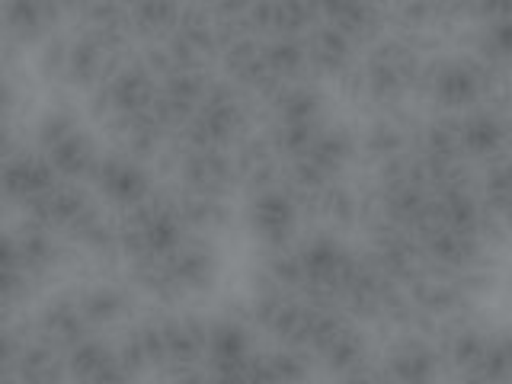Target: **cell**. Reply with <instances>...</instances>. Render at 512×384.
<instances>
[{
	"label": "cell",
	"mask_w": 512,
	"mask_h": 384,
	"mask_svg": "<svg viewBox=\"0 0 512 384\" xmlns=\"http://www.w3.org/2000/svg\"><path fill=\"white\" fill-rule=\"evenodd\" d=\"M487 346H490V336H484L480 330H471V327H461V330L452 333V340H448L445 356L458 368V372L474 378V372L487 356Z\"/></svg>",
	"instance_id": "f1b7e54d"
},
{
	"label": "cell",
	"mask_w": 512,
	"mask_h": 384,
	"mask_svg": "<svg viewBox=\"0 0 512 384\" xmlns=\"http://www.w3.org/2000/svg\"><path fill=\"white\" fill-rule=\"evenodd\" d=\"M45 157H48V164H52V170L58 173V180L64 183H77V180H84V176H93L96 164H100V154H96L93 141L84 132H74L71 138H64Z\"/></svg>",
	"instance_id": "d6986e66"
},
{
	"label": "cell",
	"mask_w": 512,
	"mask_h": 384,
	"mask_svg": "<svg viewBox=\"0 0 512 384\" xmlns=\"http://www.w3.org/2000/svg\"><path fill=\"white\" fill-rule=\"evenodd\" d=\"M404 151H407V135L400 132V125H394L388 119L368 125V132L362 138V154L368 160H375V164L388 167L391 160L404 157Z\"/></svg>",
	"instance_id": "484cf974"
},
{
	"label": "cell",
	"mask_w": 512,
	"mask_h": 384,
	"mask_svg": "<svg viewBox=\"0 0 512 384\" xmlns=\"http://www.w3.org/2000/svg\"><path fill=\"white\" fill-rule=\"evenodd\" d=\"M276 106V122H320V93L308 84H292L279 93Z\"/></svg>",
	"instance_id": "83f0119b"
},
{
	"label": "cell",
	"mask_w": 512,
	"mask_h": 384,
	"mask_svg": "<svg viewBox=\"0 0 512 384\" xmlns=\"http://www.w3.org/2000/svg\"><path fill=\"white\" fill-rule=\"evenodd\" d=\"M74 132H77V122H74L71 112H61V109L48 112V116H42L39 132H36L39 135V151L48 154L55 144H61L64 138H71Z\"/></svg>",
	"instance_id": "d6a6232c"
},
{
	"label": "cell",
	"mask_w": 512,
	"mask_h": 384,
	"mask_svg": "<svg viewBox=\"0 0 512 384\" xmlns=\"http://www.w3.org/2000/svg\"><path fill=\"white\" fill-rule=\"evenodd\" d=\"M263 58H266L269 74L285 87L301 84V77L311 71L308 42L295 39V36H276V39L263 42Z\"/></svg>",
	"instance_id": "ac0fdd59"
},
{
	"label": "cell",
	"mask_w": 512,
	"mask_h": 384,
	"mask_svg": "<svg viewBox=\"0 0 512 384\" xmlns=\"http://www.w3.org/2000/svg\"><path fill=\"white\" fill-rule=\"evenodd\" d=\"M106 90L112 100V112H116L119 119H138L144 112L154 109L160 84L141 61H132V64H122V68L106 80Z\"/></svg>",
	"instance_id": "52a82bcc"
},
{
	"label": "cell",
	"mask_w": 512,
	"mask_h": 384,
	"mask_svg": "<svg viewBox=\"0 0 512 384\" xmlns=\"http://www.w3.org/2000/svg\"><path fill=\"white\" fill-rule=\"evenodd\" d=\"M250 336L237 320H218L208 327V372H240L250 362Z\"/></svg>",
	"instance_id": "4fadbf2b"
},
{
	"label": "cell",
	"mask_w": 512,
	"mask_h": 384,
	"mask_svg": "<svg viewBox=\"0 0 512 384\" xmlns=\"http://www.w3.org/2000/svg\"><path fill=\"white\" fill-rule=\"evenodd\" d=\"M314 208L333 224V228H349V224H356L362 215V202L356 199V192L346 189L343 183H330L317 196Z\"/></svg>",
	"instance_id": "f546056e"
},
{
	"label": "cell",
	"mask_w": 512,
	"mask_h": 384,
	"mask_svg": "<svg viewBox=\"0 0 512 384\" xmlns=\"http://www.w3.org/2000/svg\"><path fill=\"white\" fill-rule=\"evenodd\" d=\"M388 384H432L439 375V352L423 340H400L381 365Z\"/></svg>",
	"instance_id": "9c48e42d"
},
{
	"label": "cell",
	"mask_w": 512,
	"mask_h": 384,
	"mask_svg": "<svg viewBox=\"0 0 512 384\" xmlns=\"http://www.w3.org/2000/svg\"><path fill=\"white\" fill-rule=\"evenodd\" d=\"M416 240H420L426 260L442 269H461L477 256V237L458 234L452 228H445V224H436V228L423 231Z\"/></svg>",
	"instance_id": "e0dca14e"
},
{
	"label": "cell",
	"mask_w": 512,
	"mask_h": 384,
	"mask_svg": "<svg viewBox=\"0 0 512 384\" xmlns=\"http://www.w3.org/2000/svg\"><path fill=\"white\" fill-rule=\"evenodd\" d=\"M356 148H359V144L346 132V128H324V135L317 138V144L311 148L308 157L330 176V180H336L349 160L356 157Z\"/></svg>",
	"instance_id": "603a6c76"
},
{
	"label": "cell",
	"mask_w": 512,
	"mask_h": 384,
	"mask_svg": "<svg viewBox=\"0 0 512 384\" xmlns=\"http://www.w3.org/2000/svg\"><path fill=\"white\" fill-rule=\"evenodd\" d=\"M304 42H308L311 71H320V74H343L352 61V45H356L346 32H340L324 20L304 36Z\"/></svg>",
	"instance_id": "2e32d148"
},
{
	"label": "cell",
	"mask_w": 512,
	"mask_h": 384,
	"mask_svg": "<svg viewBox=\"0 0 512 384\" xmlns=\"http://www.w3.org/2000/svg\"><path fill=\"white\" fill-rule=\"evenodd\" d=\"M365 93L378 103H397L416 77L423 74L420 58L407 42H381L365 64Z\"/></svg>",
	"instance_id": "7a4b0ae2"
},
{
	"label": "cell",
	"mask_w": 512,
	"mask_h": 384,
	"mask_svg": "<svg viewBox=\"0 0 512 384\" xmlns=\"http://www.w3.org/2000/svg\"><path fill=\"white\" fill-rule=\"evenodd\" d=\"M317 356H324V365L330 368V372L346 378V375L359 372V368L365 365V340H362V333L349 324L333 343H327L324 349H320Z\"/></svg>",
	"instance_id": "cb8c5ba5"
},
{
	"label": "cell",
	"mask_w": 512,
	"mask_h": 384,
	"mask_svg": "<svg viewBox=\"0 0 512 384\" xmlns=\"http://www.w3.org/2000/svg\"><path fill=\"white\" fill-rule=\"evenodd\" d=\"M320 20L336 26L352 42H368L378 36L381 20L375 7H362V4H333V7H320Z\"/></svg>",
	"instance_id": "7402d4cb"
},
{
	"label": "cell",
	"mask_w": 512,
	"mask_h": 384,
	"mask_svg": "<svg viewBox=\"0 0 512 384\" xmlns=\"http://www.w3.org/2000/svg\"><path fill=\"white\" fill-rule=\"evenodd\" d=\"M58 173L52 170L45 154H7V196L32 205L42 199L45 192H52L58 186Z\"/></svg>",
	"instance_id": "ba28073f"
},
{
	"label": "cell",
	"mask_w": 512,
	"mask_h": 384,
	"mask_svg": "<svg viewBox=\"0 0 512 384\" xmlns=\"http://www.w3.org/2000/svg\"><path fill=\"white\" fill-rule=\"evenodd\" d=\"M167 384H208V372L202 365H192V368H170Z\"/></svg>",
	"instance_id": "d590c367"
},
{
	"label": "cell",
	"mask_w": 512,
	"mask_h": 384,
	"mask_svg": "<svg viewBox=\"0 0 512 384\" xmlns=\"http://www.w3.org/2000/svg\"><path fill=\"white\" fill-rule=\"evenodd\" d=\"M458 125H461V151L464 154L484 157V160H503V151L509 144V125L500 112L474 109Z\"/></svg>",
	"instance_id": "30bf717a"
},
{
	"label": "cell",
	"mask_w": 512,
	"mask_h": 384,
	"mask_svg": "<svg viewBox=\"0 0 512 384\" xmlns=\"http://www.w3.org/2000/svg\"><path fill=\"white\" fill-rule=\"evenodd\" d=\"M132 381H135V378L128 375L122 365H112L106 375H100V378H96V381H90V384H132Z\"/></svg>",
	"instance_id": "8d00e7d4"
},
{
	"label": "cell",
	"mask_w": 512,
	"mask_h": 384,
	"mask_svg": "<svg viewBox=\"0 0 512 384\" xmlns=\"http://www.w3.org/2000/svg\"><path fill=\"white\" fill-rule=\"evenodd\" d=\"M208 384H244V368L240 372H208Z\"/></svg>",
	"instance_id": "74e56055"
},
{
	"label": "cell",
	"mask_w": 512,
	"mask_h": 384,
	"mask_svg": "<svg viewBox=\"0 0 512 384\" xmlns=\"http://www.w3.org/2000/svg\"><path fill=\"white\" fill-rule=\"evenodd\" d=\"M180 176L189 192H202L212 199H224L240 180L234 157L218 148H186L180 157Z\"/></svg>",
	"instance_id": "5b68a950"
},
{
	"label": "cell",
	"mask_w": 512,
	"mask_h": 384,
	"mask_svg": "<svg viewBox=\"0 0 512 384\" xmlns=\"http://www.w3.org/2000/svg\"><path fill=\"white\" fill-rule=\"evenodd\" d=\"M167 368H192L208 356V327L199 317H167Z\"/></svg>",
	"instance_id": "9a60e30c"
},
{
	"label": "cell",
	"mask_w": 512,
	"mask_h": 384,
	"mask_svg": "<svg viewBox=\"0 0 512 384\" xmlns=\"http://www.w3.org/2000/svg\"><path fill=\"white\" fill-rule=\"evenodd\" d=\"M90 180L96 183V189H100L112 205L125 208V212H132V208L144 205L154 196L151 176L144 173V167L135 157H122V154L100 157V164H96Z\"/></svg>",
	"instance_id": "3957f363"
},
{
	"label": "cell",
	"mask_w": 512,
	"mask_h": 384,
	"mask_svg": "<svg viewBox=\"0 0 512 384\" xmlns=\"http://www.w3.org/2000/svg\"><path fill=\"white\" fill-rule=\"evenodd\" d=\"M180 7L170 4H141V7H128V23H132V32L148 39H170L176 26H180Z\"/></svg>",
	"instance_id": "d4e9b609"
},
{
	"label": "cell",
	"mask_w": 512,
	"mask_h": 384,
	"mask_svg": "<svg viewBox=\"0 0 512 384\" xmlns=\"http://www.w3.org/2000/svg\"><path fill=\"white\" fill-rule=\"evenodd\" d=\"M215 269H218L215 250L196 237H189L167 260V272L180 292H202V288L215 282Z\"/></svg>",
	"instance_id": "7c38bea8"
},
{
	"label": "cell",
	"mask_w": 512,
	"mask_h": 384,
	"mask_svg": "<svg viewBox=\"0 0 512 384\" xmlns=\"http://www.w3.org/2000/svg\"><path fill=\"white\" fill-rule=\"evenodd\" d=\"M58 10L48 7V4H10L4 10V20H7V32L16 39H36L45 36L52 29Z\"/></svg>",
	"instance_id": "4316f807"
},
{
	"label": "cell",
	"mask_w": 512,
	"mask_h": 384,
	"mask_svg": "<svg viewBox=\"0 0 512 384\" xmlns=\"http://www.w3.org/2000/svg\"><path fill=\"white\" fill-rule=\"evenodd\" d=\"M480 55H484L487 64H509L512 61V13L500 16V20L484 23Z\"/></svg>",
	"instance_id": "4dcf8cb0"
},
{
	"label": "cell",
	"mask_w": 512,
	"mask_h": 384,
	"mask_svg": "<svg viewBox=\"0 0 512 384\" xmlns=\"http://www.w3.org/2000/svg\"><path fill=\"white\" fill-rule=\"evenodd\" d=\"M80 311L90 320V327H109L119 324L122 317L132 314V298L116 285H93L87 292L77 295Z\"/></svg>",
	"instance_id": "ffe728a7"
},
{
	"label": "cell",
	"mask_w": 512,
	"mask_h": 384,
	"mask_svg": "<svg viewBox=\"0 0 512 384\" xmlns=\"http://www.w3.org/2000/svg\"><path fill=\"white\" fill-rule=\"evenodd\" d=\"M298 224V199L292 189H263L250 202V228L269 247H285Z\"/></svg>",
	"instance_id": "8992f818"
},
{
	"label": "cell",
	"mask_w": 512,
	"mask_h": 384,
	"mask_svg": "<svg viewBox=\"0 0 512 384\" xmlns=\"http://www.w3.org/2000/svg\"><path fill=\"white\" fill-rule=\"evenodd\" d=\"M116 359H119V365H122L132 378H138L141 372H148V368H154V365H151V356H148V346H144L138 327L122 340V346L116 349Z\"/></svg>",
	"instance_id": "836d02e7"
},
{
	"label": "cell",
	"mask_w": 512,
	"mask_h": 384,
	"mask_svg": "<svg viewBox=\"0 0 512 384\" xmlns=\"http://www.w3.org/2000/svg\"><path fill=\"white\" fill-rule=\"evenodd\" d=\"M39 340L52 343L55 349H74L77 343L87 340L90 320L80 311L77 298H55L45 304V311L39 314Z\"/></svg>",
	"instance_id": "8fae6325"
},
{
	"label": "cell",
	"mask_w": 512,
	"mask_h": 384,
	"mask_svg": "<svg viewBox=\"0 0 512 384\" xmlns=\"http://www.w3.org/2000/svg\"><path fill=\"white\" fill-rule=\"evenodd\" d=\"M64 362H68V375L77 384H90L100 375H106L112 365H119L116 349H109L106 343L93 340V336H87L84 343H77L74 349H68V359H64Z\"/></svg>",
	"instance_id": "44dd1931"
},
{
	"label": "cell",
	"mask_w": 512,
	"mask_h": 384,
	"mask_svg": "<svg viewBox=\"0 0 512 384\" xmlns=\"http://www.w3.org/2000/svg\"><path fill=\"white\" fill-rule=\"evenodd\" d=\"M112 52L96 42L87 32H80L77 39H71V52H68V80L77 87H100L116 74L119 68L112 64Z\"/></svg>",
	"instance_id": "5bb4252c"
},
{
	"label": "cell",
	"mask_w": 512,
	"mask_h": 384,
	"mask_svg": "<svg viewBox=\"0 0 512 384\" xmlns=\"http://www.w3.org/2000/svg\"><path fill=\"white\" fill-rule=\"evenodd\" d=\"M269 365H272V378H276V384H304L308 381V368H311L308 349L285 346L279 352H272Z\"/></svg>",
	"instance_id": "1f68e13d"
},
{
	"label": "cell",
	"mask_w": 512,
	"mask_h": 384,
	"mask_svg": "<svg viewBox=\"0 0 512 384\" xmlns=\"http://www.w3.org/2000/svg\"><path fill=\"white\" fill-rule=\"evenodd\" d=\"M490 84V74L480 61H442L429 74L432 100H439L445 109H468L484 96Z\"/></svg>",
	"instance_id": "277c9868"
},
{
	"label": "cell",
	"mask_w": 512,
	"mask_h": 384,
	"mask_svg": "<svg viewBox=\"0 0 512 384\" xmlns=\"http://www.w3.org/2000/svg\"><path fill=\"white\" fill-rule=\"evenodd\" d=\"M244 125H247V106L240 100V93L231 90L228 84H212L199 112L183 128V141H186V148L224 151Z\"/></svg>",
	"instance_id": "6da1fadb"
},
{
	"label": "cell",
	"mask_w": 512,
	"mask_h": 384,
	"mask_svg": "<svg viewBox=\"0 0 512 384\" xmlns=\"http://www.w3.org/2000/svg\"><path fill=\"white\" fill-rule=\"evenodd\" d=\"M244 384H276L269 356H250V362L244 365Z\"/></svg>",
	"instance_id": "e575fe53"
}]
</instances>
